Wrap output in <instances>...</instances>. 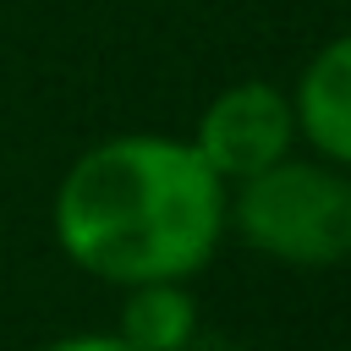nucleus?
<instances>
[{
	"label": "nucleus",
	"instance_id": "f257e3e1",
	"mask_svg": "<svg viewBox=\"0 0 351 351\" xmlns=\"http://www.w3.org/2000/svg\"><path fill=\"white\" fill-rule=\"evenodd\" d=\"M230 186L197 159L186 137L121 132L71 159L55 186V241L60 252L104 280H192L225 236Z\"/></svg>",
	"mask_w": 351,
	"mask_h": 351
},
{
	"label": "nucleus",
	"instance_id": "39448f33",
	"mask_svg": "<svg viewBox=\"0 0 351 351\" xmlns=\"http://www.w3.org/2000/svg\"><path fill=\"white\" fill-rule=\"evenodd\" d=\"M197 329L203 324H197V302H192L186 280H143V285H126L115 335L132 351H181Z\"/></svg>",
	"mask_w": 351,
	"mask_h": 351
},
{
	"label": "nucleus",
	"instance_id": "7ed1b4c3",
	"mask_svg": "<svg viewBox=\"0 0 351 351\" xmlns=\"http://www.w3.org/2000/svg\"><path fill=\"white\" fill-rule=\"evenodd\" d=\"M197 148V159L230 186L247 181L269 165H280L296 148V110L291 93L269 88V82H230L225 93H214L186 137Z\"/></svg>",
	"mask_w": 351,
	"mask_h": 351
},
{
	"label": "nucleus",
	"instance_id": "f03ea898",
	"mask_svg": "<svg viewBox=\"0 0 351 351\" xmlns=\"http://www.w3.org/2000/svg\"><path fill=\"white\" fill-rule=\"evenodd\" d=\"M225 225L263 258L296 269H329L351 258V170L329 159H296L236 181L225 197Z\"/></svg>",
	"mask_w": 351,
	"mask_h": 351
},
{
	"label": "nucleus",
	"instance_id": "20e7f679",
	"mask_svg": "<svg viewBox=\"0 0 351 351\" xmlns=\"http://www.w3.org/2000/svg\"><path fill=\"white\" fill-rule=\"evenodd\" d=\"M291 110H296V137L318 159L351 170V33L329 38L307 60V71L296 77Z\"/></svg>",
	"mask_w": 351,
	"mask_h": 351
},
{
	"label": "nucleus",
	"instance_id": "0eeeda50",
	"mask_svg": "<svg viewBox=\"0 0 351 351\" xmlns=\"http://www.w3.org/2000/svg\"><path fill=\"white\" fill-rule=\"evenodd\" d=\"M181 351H247V346H241V340H230V335H203V329H197Z\"/></svg>",
	"mask_w": 351,
	"mask_h": 351
},
{
	"label": "nucleus",
	"instance_id": "423d86ee",
	"mask_svg": "<svg viewBox=\"0 0 351 351\" xmlns=\"http://www.w3.org/2000/svg\"><path fill=\"white\" fill-rule=\"evenodd\" d=\"M44 351H132L121 335H60V340H49Z\"/></svg>",
	"mask_w": 351,
	"mask_h": 351
}]
</instances>
